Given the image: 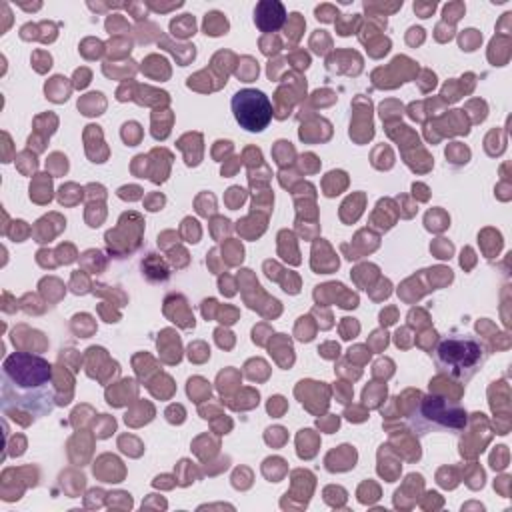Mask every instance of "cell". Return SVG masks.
<instances>
[{
	"label": "cell",
	"instance_id": "6da1fadb",
	"mask_svg": "<svg viewBox=\"0 0 512 512\" xmlns=\"http://www.w3.org/2000/svg\"><path fill=\"white\" fill-rule=\"evenodd\" d=\"M2 410L42 418L56 406L52 364L32 352H12L2 362Z\"/></svg>",
	"mask_w": 512,
	"mask_h": 512
},
{
	"label": "cell",
	"instance_id": "7a4b0ae2",
	"mask_svg": "<svg viewBox=\"0 0 512 512\" xmlns=\"http://www.w3.org/2000/svg\"><path fill=\"white\" fill-rule=\"evenodd\" d=\"M488 356L486 344L472 334L442 336L432 350L436 370L456 382L472 380L482 370Z\"/></svg>",
	"mask_w": 512,
	"mask_h": 512
},
{
	"label": "cell",
	"instance_id": "3957f363",
	"mask_svg": "<svg viewBox=\"0 0 512 512\" xmlns=\"http://www.w3.org/2000/svg\"><path fill=\"white\" fill-rule=\"evenodd\" d=\"M408 424L416 436H426L430 432L458 434L468 424V414L458 402L428 394L422 396L410 412Z\"/></svg>",
	"mask_w": 512,
	"mask_h": 512
},
{
	"label": "cell",
	"instance_id": "277c9868",
	"mask_svg": "<svg viewBox=\"0 0 512 512\" xmlns=\"http://www.w3.org/2000/svg\"><path fill=\"white\" fill-rule=\"evenodd\" d=\"M232 114L246 132H262L272 120L270 98L256 88H242L232 96Z\"/></svg>",
	"mask_w": 512,
	"mask_h": 512
},
{
	"label": "cell",
	"instance_id": "5b68a950",
	"mask_svg": "<svg viewBox=\"0 0 512 512\" xmlns=\"http://www.w3.org/2000/svg\"><path fill=\"white\" fill-rule=\"evenodd\" d=\"M286 20V10L282 2L276 0H262L256 4L254 10V22L262 32H274L278 30Z\"/></svg>",
	"mask_w": 512,
	"mask_h": 512
}]
</instances>
